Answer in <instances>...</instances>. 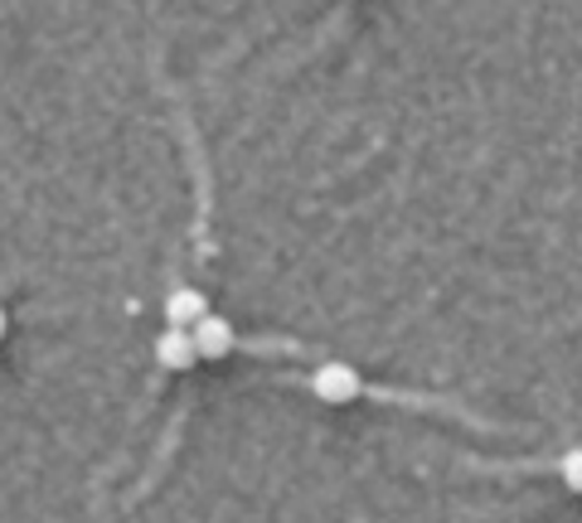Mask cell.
I'll return each instance as SVG.
<instances>
[{
  "mask_svg": "<svg viewBox=\"0 0 582 523\" xmlns=\"http://www.w3.org/2000/svg\"><path fill=\"white\" fill-rule=\"evenodd\" d=\"M311 393L321 402H331V407L354 402V398H360V374H354L350 364H321L311 374Z\"/></svg>",
  "mask_w": 582,
  "mask_h": 523,
  "instance_id": "6da1fadb",
  "label": "cell"
},
{
  "mask_svg": "<svg viewBox=\"0 0 582 523\" xmlns=\"http://www.w3.org/2000/svg\"><path fill=\"white\" fill-rule=\"evenodd\" d=\"M189 335H195L199 359H229V354H233V325L224 321V315H205Z\"/></svg>",
  "mask_w": 582,
  "mask_h": 523,
  "instance_id": "7a4b0ae2",
  "label": "cell"
},
{
  "mask_svg": "<svg viewBox=\"0 0 582 523\" xmlns=\"http://www.w3.org/2000/svg\"><path fill=\"white\" fill-rule=\"evenodd\" d=\"M209 315V301H205V291H195V286H180V291H170L166 296V321L170 325H180V330H195L199 321Z\"/></svg>",
  "mask_w": 582,
  "mask_h": 523,
  "instance_id": "3957f363",
  "label": "cell"
},
{
  "mask_svg": "<svg viewBox=\"0 0 582 523\" xmlns=\"http://www.w3.org/2000/svg\"><path fill=\"white\" fill-rule=\"evenodd\" d=\"M156 359H160V368H175V374H180V368H189V364L199 359L195 335H189V330H180V325H170L166 335L156 339Z\"/></svg>",
  "mask_w": 582,
  "mask_h": 523,
  "instance_id": "277c9868",
  "label": "cell"
},
{
  "mask_svg": "<svg viewBox=\"0 0 582 523\" xmlns=\"http://www.w3.org/2000/svg\"><path fill=\"white\" fill-rule=\"evenodd\" d=\"M563 480H568V490H582V451L563 456Z\"/></svg>",
  "mask_w": 582,
  "mask_h": 523,
  "instance_id": "5b68a950",
  "label": "cell"
},
{
  "mask_svg": "<svg viewBox=\"0 0 582 523\" xmlns=\"http://www.w3.org/2000/svg\"><path fill=\"white\" fill-rule=\"evenodd\" d=\"M0 339H6V311H0Z\"/></svg>",
  "mask_w": 582,
  "mask_h": 523,
  "instance_id": "8992f818",
  "label": "cell"
}]
</instances>
